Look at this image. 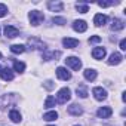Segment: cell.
Listing matches in <instances>:
<instances>
[{
    "label": "cell",
    "mask_w": 126,
    "mask_h": 126,
    "mask_svg": "<svg viewBox=\"0 0 126 126\" xmlns=\"http://www.w3.org/2000/svg\"><path fill=\"white\" fill-rule=\"evenodd\" d=\"M70 98H71V91L68 88H62L56 94V102L59 104H65L67 101H70Z\"/></svg>",
    "instance_id": "obj_1"
},
{
    "label": "cell",
    "mask_w": 126,
    "mask_h": 126,
    "mask_svg": "<svg viewBox=\"0 0 126 126\" xmlns=\"http://www.w3.org/2000/svg\"><path fill=\"white\" fill-rule=\"evenodd\" d=\"M30 22H31V25H39V24H42L43 22V19H45V16H43V14L42 12H39V11H31L30 12Z\"/></svg>",
    "instance_id": "obj_2"
},
{
    "label": "cell",
    "mask_w": 126,
    "mask_h": 126,
    "mask_svg": "<svg viewBox=\"0 0 126 126\" xmlns=\"http://www.w3.org/2000/svg\"><path fill=\"white\" fill-rule=\"evenodd\" d=\"M65 64H67L68 67H71L74 71H79V70L82 68V61H80L79 58H76V56H68V58L65 59Z\"/></svg>",
    "instance_id": "obj_3"
},
{
    "label": "cell",
    "mask_w": 126,
    "mask_h": 126,
    "mask_svg": "<svg viewBox=\"0 0 126 126\" xmlns=\"http://www.w3.org/2000/svg\"><path fill=\"white\" fill-rule=\"evenodd\" d=\"M28 46L33 47V49H40V50H45L46 49V45L40 39H37V37H30L28 39Z\"/></svg>",
    "instance_id": "obj_4"
},
{
    "label": "cell",
    "mask_w": 126,
    "mask_h": 126,
    "mask_svg": "<svg viewBox=\"0 0 126 126\" xmlns=\"http://www.w3.org/2000/svg\"><path fill=\"white\" fill-rule=\"evenodd\" d=\"M56 77L59 80H70L71 79V73L65 67H58L56 68Z\"/></svg>",
    "instance_id": "obj_5"
},
{
    "label": "cell",
    "mask_w": 126,
    "mask_h": 126,
    "mask_svg": "<svg viewBox=\"0 0 126 126\" xmlns=\"http://www.w3.org/2000/svg\"><path fill=\"white\" fill-rule=\"evenodd\" d=\"M92 94H94V96H95L96 101H104V99L107 98V91H105L104 88H101V86L94 88V89H92Z\"/></svg>",
    "instance_id": "obj_6"
},
{
    "label": "cell",
    "mask_w": 126,
    "mask_h": 126,
    "mask_svg": "<svg viewBox=\"0 0 126 126\" xmlns=\"http://www.w3.org/2000/svg\"><path fill=\"white\" fill-rule=\"evenodd\" d=\"M5 36H6L8 39L18 37V36H19V30L15 28L14 25H6V27H5Z\"/></svg>",
    "instance_id": "obj_7"
},
{
    "label": "cell",
    "mask_w": 126,
    "mask_h": 126,
    "mask_svg": "<svg viewBox=\"0 0 126 126\" xmlns=\"http://www.w3.org/2000/svg\"><path fill=\"white\" fill-rule=\"evenodd\" d=\"M108 22V16L107 15H102V14H96L94 16V24L96 27H101V25H105Z\"/></svg>",
    "instance_id": "obj_8"
},
{
    "label": "cell",
    "mask_w": 126,
    "mask_h": 126,
    "mask_svg": "<svg viewBox=\"0 0 126 126\" xmlns=\"http://www.w3.org/2000/svg\"><path fill=\"white\" fill-rule=\"evenodd\" d=\"M73 28H74V31H77V33H85V31L88 30V24H86L83 19H77V21H74Z\"/></svg>",
    "instance_id": "obj_9"
},
{
    "label": "cell",
    "mask_w": 126,
    "mask_h": 126,
    "mask_svg": "<svg viewBox=\"0 0 126 126\" xmlns=\"http://www.w3.org/2000/svg\"><path fill=\"white\" fill-rule=\"evenodd\" d=\"M62 45H64L67 49H74V47L79 46V40L71 39V37H65V39H62Z\"/></svg>",
    "instance_id": "obj_10"
},
{
    "label": "cell",
    "mask_w": 126,
    "mask_h": 126,
    "mask_svg": "<svg viewBox=\"0 0 126 126\" xmlns=\"http://www.w3.org/2000/svg\"><path fill=\"white\" fill-rule=\"evenodd\" d=\"M111 114H113V110H111L110 107H101V108L96 111V116H98L99 119H108Z\"/></svg>",
    "instance_id": "obj_11"
},
{
    "label": "cell",
    "mask_w": 126,
    "mask_h": 126,
    "mask_svg": "<svg viewBox=\"0 0 126 126\" xmlns=\"http://www.w3.org/2000/svg\"><path fill=\"white\" fill-rule=\"evenodd\" d=\"M122 59H123L122 53H119V52H113V53L110 55L108 64H110V65H117V64H120V62H122Z\"/></svg>",
    "instance_id": "obj_12"
},
{
    "label": "cell",
    "mask_w": 126,
    "mask_h": 126,
    "mask_svg": "<svg viewBox=\"0 0 126 126\" xmlns=\"http://www.w3.org/2000/svg\"><path fill=\"white\" fill-rule=\"evenodd\" d=\"M58 56H61V52H55V50H45L43 52V55H42V58L45 59V61H50V59H56Z\"/></svg>",
    "instance_id": "obj_13"
},
{
    "label": "cell",
    "mask_w": 126,
    "mask_h": 126,
    "mask_svg": "<svg viewBox=\"0 0 126 126\" xmlns=\"http://www.w3.org/2000/svg\"><path fill=\"white\" fill-rule=\"evenodd\" d=\"M67 111H68V114H71V116H82V114H83L82 105H77V104L70 105V107L67 108Z\"/></svg>",
    "instance_id": "obj_14"
},
{
    "label": "cell",
    "mask_w": 126,
    "mask_h": 126,
    "mask_svg": "<svg viewBox=\"0 0 126 126\" xmlns=\"http://www.w3.org/2000/svg\"><path fill=\"white\" fill-rule=\"evenodd\" d=\"M47 8L52 12H62V9H64V3H62V2H49Z\"/></svg>",
    "instance_id": "obj_15"
},
{
    "label": "cell",
    "mask_w": 126,
    "mask_h": 126,
    "mask_svg": "<svg viewBox=\"0 0 126 126\" xmlns=\"http://www.w3.org/2000/svg\"><path fill=\"white\" fill-rule=\"evenodd\" d=\"M0 76H2V79H3L5 82L14 80V73H12V70H9V68H2V71H0Z\"/></svg>",
    "instance_id": "obj_16"
},
{
    "label": "cell",
    "mask_w": 126,
    "mask_h": 126,
    "mask_svg": "<svg viewBox=\"0 0 126 126\" xmlns=\"http://www.w3.org/2000/svg\"><path fill=\"white\" fill-rule=\"evenodd\" d=\"M125 28V22L119 18H114L113 19V24H111V30L113 31H122Z\"/></svg>",
    "instance_id": "obj_17"
},
{
    "label": "cell",
    "mask_w": 126,
    "mask_h": 126,
    "mask_svg": "<svg viewBox=\"0 0 126 126\" xmlns=\"http://www.w3.org/2000/svg\"><path fill=\"white\" fill-rule=\"evenodd\" d=\"M83 76H85V79H86V80L94 82V80L96 79V71H95L94 68H86V70L83 71Z\"/></svg>",
    "instance_id": "obj_18"
},
{
    "label": "cell",
    "mask_w": 126,
    "mask_h": 126,
    "mask_svg": "<svg viewBox=\"0 0 126 126\" xmlns=\"http://www.w3.org/2000/svg\"><path fill=\"white\" fill-rule=\"evenodd\" d=\"M92 56H94L95 59H104V56H105V49H104V47H95V49L92 50Z\"/></svg>",
    "instance_id": "obj_19"
},
{
    "label": "cell",
    "mask_w": 126,
    "mask_h": 126,
    "mask_svg": "<svg viewBox=\"0 0 126 126\" xmlns=\"http://www.w3.org/2000/svg\"><path fill=\"white\" fill-rule=\"evenodd\" d=\"M9 119L14 122V123H19L21 122V113L18 110H11L9 111Z\"/></svg>",
    "instance_id": "obj_20"
},
{
    "label": "cell",
    "mask_w": 126,
    "mask_h": 126,
    "mask_svg": "<svg viewBox=\"0 0 126 126\" xmlns=\"http://www.w3.org/2000/svg\"><path fill=\"white\" fill-rule=\"evenodd\" d=\"M76 94H77V96H80V98H86V96H88V89H86V86H85V85H79L77 89H76Z\"/></svg>",
    "instance_id": "obj_21"
},
{
    "label": "cell",
    "mask_w": 126,
    "mask_h": 126,
    "mask_svg": "<svg viewBox=\"0 0 126 126\" xmlns=\"http://www.w3.org/2000/svg\"><path fill=\"white\" fill-rule=\"evenodd\" d=\"M56 119H58V113L56 111H49V113L43 114V120H46V122H53Z\"/></svg>",
    "instance_id": "obj_22"
},
{
    "label": "cell",
    "mask_w": 126,
    "mask_h": 126,
    "mask_svg": "<svg viewBox=\"0 0 126 126\" xmlns=\"http://www.w3.org/2000/svg\"><path fill=\"white\" fill-rule=\"evenodd\" d=\"M11 52L12 53H24L25 52V46L24 45H12L11 46Z\"/></svg>",
    "instance_id": "obj_23"
},
{
    "label": "cell",
    "mask_w": 126,
    "mask_h": 126,
    "mask_svg": "<svg viewBox=\"0 0 126 126\" xmlns=\"http://www.w3.org/2000/svg\"><path fill=\"white\" fill-rule=\"evenodd\" d=\"M14 70L18 71V73H22L25 70V64L21 62V61H14Z\"/></svg>",
    "instance_id": "obj_24"
},
{
    "label": "cell",
    "mask_w": 126,
    "mask_h": 126,
    "mask_svg": "<svg viewBox=\"0 0 126 126\" xmlns=\"http://www.w3.org/2000/svg\"><path fill=\"white\" fill-rule=\"evenodd\" d=\"M55 104H56V99L53 98V96H47L46 98V101H45V107L46 108H52V107H55Z\"/></svg>",
    "instance_id": "obj_25"
},
{
    "label": "cell",
    "mask_w": 126,
    "mask_h": 126,
    "mask_svg": "<svg viewBox=\"0 0 126 126\" xmlns=\"http://www.w3.org/2000/svg\"><path fill=\"white\" fill-rule=\"evenodd\" d=\"M76 9H77L80 14H86V12L89 11V6H88V5H82V3H77V5H76Z\"/></svg>",
    "instance_id": "obj_26"
},
{
    "label": "cell",
    "mask_w": 126,
    "mask_h": 126,
    "mask_svg": "<svg viewBox=\"0 0 126 126\" xmlns=\"http://www.w3.org/2000/svg\"><path fill=\"white\" fill-rule=\"evenodd\" d=\"M52 22L53 24H58V25H64V24H67V19L65 18H59V16H53L52 18Z\"/></svg>",
    "instance_id": "obj_27"
},
{
    "label": "cell",
    "mask_w": 126,
    "mask_h": 126,
    "mask_svg": "<svg viewBox=\"0 0 126 126\" xmlns=\"http://www.w3.org/2000/svg\"><path fill=\"white\" fill-rule=\"evenodd\" d=\"M6 14H8V6L3 5V3H0V18L6 16Z\"/></svg>",
    "instance_id": "obj_28"
},
{
    "label": "cell",
    "mask_w": 126,
    "mask_h": 126,
    "mask_svg": "<svg viewBox=\"0 0 126 126\" xmlns=\"http://www.w3.org/2000/svg\"><path fill=\"white\" fill-rule=\"evenodd\" d=\"M99 42H101V37L99 36H92L89 39V43H99Z\"/></svg>",
    "instance_id": "obj_29"
},
{
    "label": "cell",
    "mask_w": 126,
    "mask_h": 126,
    "mask_svg": "<svg viewBox=\"0 0 126 126\" xmlns=\"http://www.w3.org/2000/svg\"><path fill=\"white\" fill-rule=\"evenodd\" d=\"M111 5H113V2H99V3H98L99 8H108V6H111Z\"/></svg>",
    "instance_id": "obj_30"
},
{
    "label": "cell",
    "mask_w": 126,
    "mask_h": 126,
    "mask_svg": "<svg viewBox=\"0 0 126 126\" xmlns=\"http://www.w3.org/2000/svg\"><path fill=\"white\" fill-rule=\"evenodd\" d=\"M53 86H55V85H53V82H52V80L45 82V88H46V89H53Z\"/></svg>",
    "instance_id": "obj_31"
},
{
    "label": "cell",
    "mask_w": 126,
    "mask_h": 126,
    "mask_svg": "<svg viewBox=\"0 0 126 126\" xmlns=\"http://www.w3.org/2000/svg\"><path fill=\"white\" fill-rule=\"evenodd\" d=\"M120 49H122V50H126V40H125V39L120 40Z\"/></svg>",
    "instance_id": "obj_32"
},
{
    "label": "cell",
    "mask_w": 126,
    "mask_h": 126,
    "mask_svg": "<svg viewBox=\"0 0 126 126\" xmlns=\"http://www.w3.org/2000/svg\"><path fill=\"white\" fill-rule=\"evenodd\" d=\"M0 58H2V52H0Z\"/></svg>",
    "instance_id": "obj_33"
},
{
    "label": "cell",
    "mask_w": 126,
    "mask_h": 126,
    "mask_svg": "<svg viewBox=\"0 0 126 126\" xmlns=\"http://www.w3.org/2000/svg\"><path fill=\"white\" fill-rule=\"evenodd\" d=\"M0 71H2V67H0Z\"/></svg>",
    "instance_id": "obj_34"
},
{
    "label": "cell",
    "mask_w": 126,
    "mask_h": 126,
    "mask_svg": "<svg viewBox=\"0 0 126 126\" xmlns=\"http://www.w3.org/2000/svg\"><path fill=\"white\" fill-rule=\"evenodd\" d=\"M76 126H79V125H76Z\"/></svg>",
    "instance_id": "obj_35"
}]
</instances>
